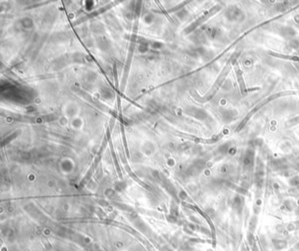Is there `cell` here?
I'll return each instance as SVG.
<instances>
[{
    "label": "cell",
    "mask_w": 299,
    "mask_h": 251,
    "mask_svg": "<svg viewBox=\"0 0 299 251\" xmlns=\"http://www.w3.org/2000/svg\"><path fill=\"white\" fill-rule=\"evenodd\" d=\"M289 94H296V92H294V91H285V92H280V93L274 94V95H272V96H270V97H268V99H264L263 101H261V103H260L259 105H257V106H255V107L254 108V109H253V110H252V111H251V112H249V113H248L247 115H246V119L244 120L241 121V125H240L239 128H238V132H239V130L241 129V127H243V126H244V125L246 124V122L248 120V119H250L251 116H252V115H253V114H254V113H255L256 111H258V109H260V108L261 107V106H263L264 105H266L267 103H268V102H269V101H271L272 99H276V98H278V97H280L281 95H289Z\"/></svg>",
    "instance_id": "2"
},
{
    "label": "cell",
    "mask_w": 299,
    "mask_h": 251,
    "mask_svg": "<svg viewBox=\"0 0 299 251\" xmlns=\"http://www.w3.org/2000/svg\"><path fill=\"white\" fill-rule=\"evenodd\" d=\"M296 248H299V242L297 243V244H296Z\"/></svg>",
    "instance_id": "7"
},
{
    "label": "cell",
    "mask_w": 299,
    "mask_h": 251,
    "mask_svg": "<svg viewBox=\"0 0 299 251\" xmlns=\"http://www.w3.org/2000/svg\"><path fill=\"white\" fill-rule=\"evenodd\" d=\"M268 54L274 56V57H277V58L281 59H285V60H289V61H293V62H299V56L296 55H289V54H278V53H275V52H268Z\"/></svg>",
    "instance_id": "4"
},
{
    "label": "cell",
    "mask_w": 299,
    "mask_h": 251,
    "mask_svg": "<svg viewBox=\"0 0 299 251\" xmlns=\"http://www.w3.org/2000/svg\"><path fill=\"white\" fill-rule=\"evenodd\" d=\"M256 225H257V217H252L250 220V222H249V229H250L252 232H254L255 231V228H256Z\"/></svg>",
    "instance_id": "6"
},
{
    "label": "cell",
    "mask_w": 299,
    "mask_h": 251,
    "mask_svg": "<svg viewBox=\"0 0 299 251\" xmlns=\"http://www.w3.org/2000/svg\"><path fill=\"white\" fill-rule=\"evenodd\" d=\"M233 67H234V70H235V74H236L237 79H238V83H239V85H240V89H241L242 94H246L247 92V89L246 87L245 80H244V76H243V72L241 69V68L239 66V64L235 61V63H233Z\"/></svg>",
    "instance_id": "3"
},
{
    "label": "cell",
    "mask_w": 299,
    "mask_h": 251,
    "mask_svg": "<svg viewBox=\"0 0 299 251\" xmlns=\"http://www.w3.org/2000/svg\"><path fill=\"white\" fill-rule=\"evenodd\" d=\"M229 70H230V68H229L228 65L224 68V69L222 70V72H221V74L219 76L218 79L216 80L215 84L213 85V86L211 87L210 91L205 95V97L204 99H200L201 101H208V100H210V99H211L214 97V95L219 91L220 86L222 85L223 82L225 81V79H226V76L228 75V73H229Z\"/></svg>",
    "instance_id": "1"
},
{
    "label": "cell",
    "mask_w": 299,
    "mask_h": 251,
    "mask_svg": "<svg viewBox=\"0 0 299 251\" xmlns=\"http://www.w3.org/2000/svg\"><path fill=\"white\" fill-rule=\"evenodd\" d=\"M273 245L274 247L278 249V250H281V249H283V248H285L287 245H288V243L286 241L284 240H273Z\"/></svg>",
    "instance_id": "5"
}]
</instances>
